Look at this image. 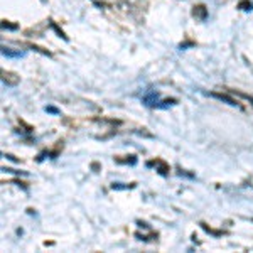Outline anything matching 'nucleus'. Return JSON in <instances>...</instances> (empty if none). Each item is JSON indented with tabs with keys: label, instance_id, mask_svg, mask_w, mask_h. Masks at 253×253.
I'll list each match as a JSON object with an SVG mask.
<instances>
[{
	"label": "nucleus",
	"instance_id": "nucleus-1",
	"mask_svg": "<svg viewBox=\"0 0 253 253\" xmlns=\"http://www.w3.org/2000/svg\"><path fill=\"white\" fill-rule=\"evenodd\" d=\"M2 54L7 56V58H22V56H24L22 51H12V49H9V47H2Z\"/></svg>",
	"mask_w": 253,
	"mask_h": 253
},
{
	"label": "nucleus",
	"instance_id": "nucleus-2",
	"mask_svg": "<svg viewBox=\"0 0 253 253\" xmlns=\"http://www.w3.org/2000/svg\"><path fill=\"white\" fill-rule=\"evenodd\" d=\"M144 103L148 105V107H152V105H157V93H148L144 96Z\"/></svg>",
	"mask_w": 253,
	"mask_h": 253
},
{
	"label": "nucleus",
	"instance_id": "nucleus-3",
	"mask_svg": "<svg viewBox=\"0 0 253 253\" xmlns=\"http://www.w3.org/2000/svg\"><path fill=\"white\" fill-rule=\"evenodd\" d=\"M192 14H194V17H201V19H204L208 12H206L204 5H197V7H194V12H192Z\"/></svg>",
	"mask_w": 253,
	"mask_h": 253
},
{
	"label": "nucleus",
	"instance_id": "nucleus-4",
	"mask_svg": "<svg viewBox=\"0 0 253 253\" xmlns=\"http://www.w3.org/2000/svg\"><path fill=\"white\" fill-rule=\"evenodd\" d=\"M17 81L19 78H15L14 74H7V73H3V83H7L10 86H14V85H17Z\"/></svg>",
	"mask_w": 253,
	"mask_h": 253
},
{
	"label": "nucleus",
	"instance_id": "nucleus-5",
	"mask_svg": "<svg viewBox=\"0 0 253 253\" xmlns=\"http://www.w3.org/2000/svg\"><path fill=\"white\" fill-rule=\"evenodd\" d=\"M213 96L219 98V100H224V101H228V103H230V105H233V107L236 105V103H234L233 100H231V98H228V96H223V95H213Z\"/></svg>",
	"mask_w": 253,
	"mask_h": 253
},
{
	"label": "nucleus",
	"instance_id": "nucleus-6",
	"mask_svg": "<svg viewBox=\"0 0 253 253\" xmlns=\"http://www.w3.org/2000/svg\"><path fill=\"white\" fill-rule=\"evenodd\" d=\"M240 9H243V10H252V3H250V2H241V3H240Z\"/></svg>",
	"mask_w": 253,
	"mask_h": 253
},
{
	"label": "nucleus",
	"instance_id": "nucleus-7",
	"mask_svg": "<svg viewBox=\"0 0 253 253\" xmlns=\"http://www.w3.org/2000/svg\"><path fill=\"white\" fill-rule=\"evenodd\" d=\"M2 27H3V29H17V25H10V24H7V22H3Z\"/></svg>",
	"mask_w": 253,
	"mask_h": 253
},
{
	"label": "nucleus",
	"instance_id": "nucleus-8",
	"mask_svg": "<svg viewBox=\"0 0 253 253\" xmlns=\"http://www.w3.org/2000/svg\"><path fill=\"white\" fill-rule=\"evenodd\" d=\"M46 110H47V111H51V113H58V110H56V108H51V107H49V108H46Z\"/></svg>",
	"mask_w": 253,
	"mask_h": 253
}]
</instances>
